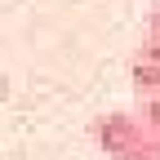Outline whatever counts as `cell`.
I'll return each mask as SVG.
<instances>
[{"label":"cell","mask_w":160,"mask_h":160,"mask_svg":"<svg viewBox=\"0 0 160 160\" xmlns=\"http://www.w3.org/2000/svg\"><path fill=\"white\" fill-rule=\"evenodd\" d=\"M93 138L111 160H129L138 151V142H147V129L138 125L133 111H107V116L93 120Z\"/></svg>","instance_id":"1"},{"label":"cell","mask_w":160,"mask_h":160,"mask_svg":"<svg viewBox=\"0 0 160 160\" xmlns=\"http://www.w3.org/2000/svg\"><path fill=\"white\" fill-rule=\"evenodd\" d=\"M129 80H133L138 98H160V40L138 45L133 62H129Z\"/></svg>","instance_id":"2"},{"label":"cell","mask_w":160,"mask_h":160,"mask_svg":"<svg viewBox=\"0 0 160 160\" xmlns=\"http://www.w3.org/2000/svg\"><path fill=\"white\" fill-rule=\"evenodd\" d=\"M133 116H138V125L147 129V138H156V142H160V98H142Z\"/></svg>","instance_id":"3"},{"label":"cell","mask_w":160,"mask_h":160,"mask_svg":"<svg viewBox=\"0 0 160 160\" xmlns=\"http://www.w3.org/2000/svg\"><path fill=\"white\" fill-rule=\"evenodd\" d=\"M129 160H160V142H156V138H147V142H138V151H133Z\"/></svg>","instance_id":"4"},{"label":"cell","mask_w":160,"mask_h":160,"mask_svg":"<svg viewBox=\"0 0 160 160\" xmlns=\"http://www.w3.org/2000/svg\"><path fill=\"white\" fill-rule=\"evenodd\" d=\"M147 31H151V40H160V5H156L151 18H147Z\"/></svg>","instance_id":"5"}]
</instances>
